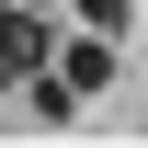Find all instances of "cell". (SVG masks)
I'll return each instance as SVG.
<instances>
[{"label": "cell", "instance_id": "obj_3", "mask_svg": "<svg viewBox=\"0 0 148 148\" xmlns=\"http://www.w3.org/2000/svg\"><path fill=\"white\" fill-rule=\"evenodd\" d=\"M80 23H91V34H125V23H137V0H80Z\"/></svg>", "mask_w": 148, "mask_h": 148}, {"label": "cell", "instance_id": "obj_2", "mask_svg": "<svg viewBox=\"0 0 148 148\" xmlns=\"http://www.w3.org/2000/svg\"><path fill=\"white\" fill-rule=\"evenodd\" d=\"M57 80H69V91H114V34L80 23V46H57Z\"/></svg>", "mask_w": 148, "mask_h": 148}, {"label": "cell", "instance_id": "obj_1", "mask_svg": "<svg viewBox=\"0 0 148 148\" xmlns=\"http://www.w3.org/2000/svg\"><path fill=\"white\" fill-rule=\"evenodd\" d=\"M46 57H57V46H46V23L23 12V0H0V91H12V80H34Z\"/></svg>", "mask_w": 148, "mask_h": 148}]
</instances>
